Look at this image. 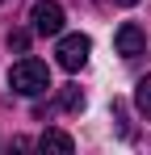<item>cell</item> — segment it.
Masks as SVG:
<instances>
[{
  "mask_svg": "<svg viewBox=\"0 0 151 155\" xmlns=\"http://www.w3.org/2000/svg\"><path fill=\"white\" fill-rule=\"evenodd\" d=\"M8 88L17 92V97H42L50 88V71L42 59H21V63H13V71H8Z\"/></svg>",
  "mask_w": 151,
  "mask_h": 155,
  "instance_id": "1",
  "label": "cell"
},
{
  "mask_svg": "<svg viewBox=\"0 0 151 155\" xmlns=\"http://www.w3.org/2000/svg\"><path fill=\"white\" fill-rule=\"evenodd\" d=\"M63 4L59 0H38L34 8H29V25H34V34H42V38H59L63 34Z\"/></svg>",
  "mask_w": 151,
  "mask_h": 155,
  "instance_id": "2",
  "label": "cell"
},
{
  "mask_svg": "<svg viewBox=\"0 0 151 155\" xmlns=\"http://www.w3.org/2000/svg\"><path fill=\"white\" fill-rule=\"evenodd\" d=\"M113 46H118V54H122L126 63L143 59V54H147V29L134 25V21H122V25H118V34H113Z\"/></svg>",
  "mask_w": 151,
  "mask_h": 155,
  "instance_id": "3",
  "label": "cell"
},
{
  "mask_svg": "<svg viewBox=\"0 0 151 155\" xmlns=\"http://www.w3.org/2000/svg\"><path fill=\"white\" fill-rule=\"evenodd\" d=\"M88 51H92V42H88L84 34H67V38H59V46H55L63 71H80V67L88 63Z\"/></svg>",
  "mask_w": 151,
  "mask_h": 155,
  "instance_id": "4",
  "label": "cell"
},
{
  "mask_svg": "<svg viewBox=\"0 0 151 155\" xmlns=\"http://www.w3.org/2000/svg\"><path fill=\"white\" fill-rule=\"evenodd\" d=\"M38 151H59V155H72V151H76V143H72V134H63V130H46V134L38 138Z\"/></svg>",
  "mask_w": 151,
  "mask_h": 155,
  "instance_id": "5",
  "label": "cell"
},
{
  "mask_svg": "<svg viewBox=\"0 0 151 155\" xmlns=\"http://www.w3.org/2000/svg\"><path fill=\"white\" fill-rule=\"evenodd\" d=\"M134 105H139L143 117H151V76H143L139 84H134Z\"/></svg>",
  "mask_w": 151,
  "mask_h": 155,
  "instance_id": "6",
  "label": "cell"
},
{
  "mask_svg": "<svg viewBox=\"0 0 151 155\" xmlns=\"http://www.w3.org/2000/svg\"><path fill=\"white\" fill-rule=\"evenodd\" d=\"M8 51H17V54L29 51V29H8Z\"/></svg>",
  "mask_w": 151,
  "mask_h": 155,
  "instance_id": "7",
  "label": "cell"
},
{
  "mask_svg": "<svg viewBox=\"0 0 151 155\" xmlns=\"http://www.w3.org/2000/svg\"><path fill=\"white\" fill-rule=\"evenodd\" d=\"M80 105H84V97H80V88H72V84H67V88L59 92V109H80Z\"/></svg>",
  "mask_w": 151,
  "mask_h": 155,
  "instance_id": "8",
  "label": "cell"
},
{
  "mask_svg": "<svg viewBox=\"0 0 151 155\" xmlns=\"http://www.w3.org/2000/svg\"><path fill=\"white\" fill-rule=\"evenodd\" d=\"M118 4H126V8H130V4H139V0H118Z\"/></svg>",
  "mask_w": 151,
  "mask_h": 155,
  "instance_id": "9",
  "label": "cell"
},
{
  "mask_svg": "<svg viewBox=\"0 0 151 155\" xmlns=\"http://www.w3.org/2000/svg\"><path fill=\"white\" fill-rule=\"evenodd\" d=\"M0 4H4V0H0Z\"/></svg>",
  "mask_w": 151,
  "mask_h": 155,
  "instance_id": "10",
  "label": "cell"
}]
</instances>
